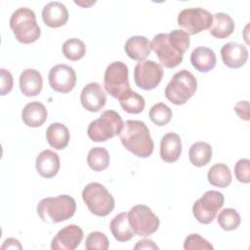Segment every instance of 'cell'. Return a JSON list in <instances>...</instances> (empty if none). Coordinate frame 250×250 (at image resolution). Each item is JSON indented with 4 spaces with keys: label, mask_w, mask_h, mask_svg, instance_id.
Masks as SVG:
<instances>
[{
    "label": "cell",
    "mask_w": 250,
    "mask_h": 250,
    "mask_svg": "<svg viewBox=\"0 0 250 250\" xmlns=\"http://www.w3.org/2000/svg\"><path fill=\"white\" fill-rule=\"evenodd\" d=\"M151 43V50L157 55L159 62L167 68H174L183 62L184 54L190 44L189 35L182 29H174L169 33L156 34Z\"/></svg>",
    "instance_id": "1"
},
{
    "label": "cell",
    "mask_w": 250,
    "mask_h": 250,
    "mask_svg": "<svg viewBox=\"0 0 250 250\" xmlns=\"http://www.w3.org/2000/svg\"><path fill=\"white\" fill-rule=\"evenodd\" d=\"M123 146L138 157L146 158L152 154L154 144L145 122L126 120L119 133Z\"/></svg>",
    "instance_id": "2"
},
{
    "label": "cell",
    "mask_w": 250,
    "mask_h": 250,
    "mask_svg": "<svg viewBox=\"0 0 250 250\" xmlns=\"http://www.w3.org/2000/svg\"><path fill=\"white\" fill-rule=\"evenodd\" d=\"M76 211L75 200L67 194L46 197L37 204V214L48 224H57L70 219Z\"/></svg>",
    "instance_id": "3"
},
{
    "label": "cell",
    "mask_w": 250,
    "mask_h": 250,
    "mask_svg": "<svg viewBox=\"0 0 250 250\" xmlns=\"http://www.w3.org/2000/svg\"><path fill=\"white\" fill-rule=\"evenodd\" d=\"M10 27L16 39L23 44H30L39 39L41 31L36 21L35 13L29 8H19L11 16Z\"/></svg>",
    "instance_id": "4"
},
{
    "label": "cell",
    "mask_w": 250,
    "mask_h": 250,
    "mask_svg": "<svg viewBox=\"0 0 250 250\" xmlns=\"http://www.w3.org/2000/svg\"><path fill=\"white\" fill-rule=\"evenodd\" d=\"M197 89L194 75L187 69L176 72L165 88V97L172 104L180 105L189 100Z\"/></svg>",
    "instance_id": "5"
},
{
    "label": "cell",
    "mask_w": 250,
    "mask_h": 250,
    "mask_svg": "<svg viewBox=\"0 0 250 250\" xmlns=\"http://www.w3.org/2000/svg\"><path fill=\"white\" fill-rule=\"evenodd\" d=\"M82 198L90 212L96 216L104 217L114 209V198L100 183H90L82 190Z\"/></svg>",
    "instance_id": "6"
},
{
    "label": "cell",
    "mask_w": 250,
    "mask_h": 250,
    "mask_svg": "<svg viewBox=\"0 0 250 250\" xmlns=\"http://www.w3.org/2000/svg\"><path fill=\"white\" fill-rule=\"evenodd\" d=\"M122 127L123 121L119 113L108 109L103 111L98 119L90 123L87 134L93 142H105L119 135Z\"/></svg>",
    "instance_id": "7"
},
{
    "label": "cell",
    "mask_w": 250,
    "mask_h": 250,
    "mask_svg": "<svg viewBox=\"0 0 250 250\" xmlns=\"http://www.w3.org/2000/svg\"><path fill=\"white\" fill-rule=\"evenodd\" d=\"M104 86L105 91L118 101L131 91L128 79V66L122 62L109 63L104 71Z\"/></svg>",
    "instance_id": "8"
},
{
    "label": "cell",
    "mask_w": 250,
    "mask_h": 250,
    "mask_svg": "<svg viewBox=\"0 0 250 250\" xmlns=\"http://www.w3.org/2000/svg\"><path fill=\"white\" fill-rule=\"evenodd\" d=\"M128 220L134 233L139 236H148L159 228V219L151 209L144 204H139L130 209Z\"/></svg>",
    "instance_id": "9"
},
{
    "label": "cell",
    "mask_w": 250,
    "mask_h": 250,
    "mask_svg": "<svg viewBox=\"0 0 250 250\" xmlns=\"http://www.w3.org/2000/svg\"><path fill=\"white\" fill-rule=\"evenodd\" d=\"M225 197L217 190L206 191L192 206L194 218L201 224L207 225L213 222L217 212L223 207Z\"/></svg>",
    "instance_id": "10"
},
{
    "label": "cell",
    "mask_w": 250,
    "mask_h": 250,
    "mask_svg": "<svg viewBox=\"0 0 250 250\" xmlns=\"http://www.w3.org/2000/svg\"><path fill=\"white\" fill-rule=\"evenodd\" d=\"M213 15L202 8H188L178 15V24L188 35H194L211 27Z\"/></svg>",
    "instance_id": "11"
},
{
    "label": "cell",
    "mask_w": 250,
    "mask_h": 250,
    "mask_svg": "<svg viewBox=\"0 0 250 250\" xmlns=\"http://www.w3.org/2000/svg\"><path fill=\"white\" fill-rule=\"evenodd\" d=\"M163 77L162 66L151 60L139 62L134 69V81L136 85L146 91L156 88Z\"/></svg>",
    "instance_id": "12"
},
{
    "label": "cell",
    "mask_w": 250,
    "mask_h": 250,
    "mask_svg": "<svg viewBox=\"0 0 250 250\" xmlns=\"http://www.w3.org/2000/svg\"><path fill=\"white\" fill-rule=\"evenodd\" d=\"M48 79L53 90L59 93H68L76 84V73L71 66L60 63L50 69Z\"/></svg>",
    "instance_id": "13"
},
{
    "label": "cell",
    "mask_w": 250,
    "mask_h": 250,
    "mask_svg": "<svg viewBox=\"0 0 250 250\" xmlns=\"http://www.w3.org/2000/svg\"><path fill=\"white\" fill-rule=\"evenodd\" d=\"M83 239V230L76 225H68L61 229L51 242L53 250H74Z\"/></svg>",
    "instance_id": "14"
},
{
    "label": "cell",
    "mask_w": 250,
    "mask_h": 250,
    "mask_svg": "<svg viewBox=\"0 0 250 250\" xmlns=\"http://www.w3.org/2000/svg\"><path fill=\"white\" fill-rule=\"evenodd\" d=\"M83 107L91 112L100 111L106 103V96L100 83L91 82L84 86L80 94Z\"/></svg>",
    "instance_id": "15"
},
{
    "label": "cell",
    "mask_w": 250,
    "mask_h": 250,
    "mask_svg": "<svg viewBox=\"0 0 250 250\" xmlns=\"http://www.w3.org/2000/svg\"><path fill=\"white\" fill-rule=\"evenodd\" d=\"M223 62L230 68H239L248 60L247 48L237 42H229L221 49Z\"/></svg>",
    "instance_id": "16"
},
{
    "label": "cell",
    "mask_w": 250,
    "mask_h": 250,
    "mask_svg": "<svg viewBox=\"0 0 250 250\" xmlns=\"http://www.w3.org/2000/svg\"><path fill=\"white\" fill-rule=\"evenodd\" d=\"M42 20L50 27H61L68 21V11L61 2H49L42 10Z\"/></svg>",
    "instance_id": "17"
},
{
    "label": "cell",
    "mask_w": 250,
    "mask_h": 250,
    "mask_svg": "<svg viewBox=\"0 0 250 250\" xmlns=\"http://www.w3.org/2000/svg\"><path fill=\"white\" fill-rule=\"evenodd\" d=\"M35 166L41 177L46 179L53 178L59 172L61 166L60 157L55 151L45 149L37 155Z\"/></svg>",
    "instance_id": "18"
},
{
    "label": "cell",
    "mask_w": 250,
    "mask_h": 250,
    "mask_svg": "<svg viewBox=\"0 0 250 250\" xmlns=\"http://www.w3.org/2000/svg\"><path fill=\"white\" fill-rule=\"evenodd\" d=\"M182 153V141L177 133L165 134L160 142V157L163 161L172 163L179 159Z\"/></svg>",
    "instance_id": "19"
},
{
    "label": "cell",
    "mask_w": 250,
    "mask_h": 250,
    "mask_svg": "<svg viewBox=\"0 0 250 250\" xmlns=\"http://www.w3.org/2000/svg\"><path fill=\"white\" fill-rule=\"evenodd\" d=\"M124 50L130 59L142 62L149 56L151 52V43L146 37L136 35L130 37L126 41Z\"/></svg>",
    "instance_id": "20"
},
{
    "label": "cell",
    "mask_w": 250,
    "mask_h": 250,
    "mask_svg": "<svg viewBox=\"0 0 250 250\" xmlns=\"http://www.w3.org/2000/svg\"><path fill=\"white\" fill-rule=\"evenodd\" d=\"M43 86V79L40 72L33 68H27L21 73L20 89L26 97L37 96Z\"/></svg>",
    "instance_id": "21"
},
{
    "label": "cell",
    "mask_w": 250,
    "mask_h": 250,
    "mask_svg": "<svg viewBox=\"0 0 250 250\" xmlns=\"http://www.w3.org/2000/svg\"><path fill=\"white\" fill-rule=\"evenodd\" d=\"M216 55L213 50L199 46L190 54V62L192 66L200 72H208L216 65Z\"/></svg>",
    "instance_id": "22"
},
{
    "label": "cell",
    "mask_w": 250,
    "mask_h": 250,
    "mask_svg": "<svg viewBox=\"0 0 250 250\" xmlns=\"http://www.w3.org/2000/svg\"><path fill=\"white\" fill-rule=\"evenodd\" d=\"M47 109L45 105L39 102H31L24 105L21 111V118L23 123L32 128L39 127L47 119Z\"/></svg>",
    "instance_id": "23"
},
{
    "label": "cell",
    "mask_w": 250,
    "mask_h": 250,
    "mask_svg": "<svg viewBox=\"0 0 250 250\" xmlns=\"http://www.w3.org/2000/svg\"><path fill=\"white\" fill-rule=\"evenodd\" d=\"M109 229L114 238L119 242H126L133 238L134 231L131 229L128 220V213L122 212L117 214L110 222Z\"/></svg>",
    "instance_id": "24"
},
{
    "label": "cell",
    "mask_w": 250,
    "mask_h": 250,
    "mask_svg": "<svg viewBox=\"0 0 250 250\" xmlns=\"http://www.w3.org/2000/svg\"><path fill=\"white\" fill-rule=\"evenodd\" d=\"M68 128L59 122L52 123L46 130V139L49 145L55 149L61 150L64 148L69 142Z\"/></svg>",
    "instance_id": "25"
},
{
    "label": "cell",
    "mask_w": 250,
    "mask_h": 250,
    "mask_svg": "<svg viewBox=\"0 0 250 250\" xmlns=\"http://www.w3.org/2000/svg\"><path fill=\"white\" fill-rule=\"evenodd\" d=\"M234 30V21L230 16L225 13H216L213 15V21L209 32L212 36L224 39L229 37Z\"/></svg>",
    "instance_id": "26"
},
{
    "label": "cell",
    "mask_w": 250,
    "mask_h": 250,
    "mask_svg": "<svg viewBox=\"0 0 250 250\" xmlns=\"http://www.w3.org/2000/svg\"><path fill=\"white\" fill-rule=\"evenodd\" d=\"M188 156L189 161L194 166H205L212 158V147L208 143L196 142L189 147Z\"/></svg>",
    "instance_id": "27"
},
{
    "label": "cell",
    "mask_w": 250,
    "mask_h": 250,
    "mask_svg": "<svg viewBox=\"0 0 250 250\" xmlns=\"http://www.w3.org/2000/svg\"><path fill=\"white\" fill-rule=\"evenodd\" d=\"M207 178L211 185L218 188H227L231 183V172L226 164L217 163L211 166Z\"/></svg>",
    "instance_id": "28"
},
{
    "label": "cell",
    "mask_w": 250,
    "mask_h": 250,
    "mask_svg": "<svg viewBox=\"0 0 250 250\" xmlns=\"http://www.w3.org/2000/svg\"><path fill=\"white\" fill-rule=\"evenodd\" d=\"M109 153L104 147L97 146L90 149L87 156V163L89 167L96 171L101 172L107 168L109 164Z\"/></svg>",
    "instance_id": "29"
},
{
    "label": "cell",
    "mask_w": 250,
    "mask_h": 250,
    "mask_svg": "<svg viewBox=\"0 0 250 250\" xmlns=\"http://www.w3.org/2000/svg\"><path fill=\"white\" fill-rule=\"evenodd\" d=\"M120 105L128 113L138 114L141 113L146 105L145 99L142 95L131 90L128 94L119 100Z\"/></svg>",
    "instance_id": "30"
},
{
    "label": "cell",
    "mask_w": 250,
    "mask_h": 250,
    "mask_svg": "<svg viewBox=\"0 0 250 250\" xmlns=\"http://www.w3.org/2000/svg\"><path fill=\"white\" fill-rule=\"evenodd\" d=\"M62 51L66 59L72 62H76L84 57L86 53V46L80 39L70 38L62 44Z\"/></svg>",
    "instance_id": "31"
},
{
    "label": "cell",
    "mask_w": 250,
    "mask_h": 250,
    "mask_svg": "<svg viewBox=\"0 0 250 250\" xmlns=\"http://www.w3.org/2000/svg\"><path fill=\"white\" fill-rule=\"evenodd\" d=\"M172 109L163 103L153 104L148 113L150 120L157 126H164L168 124L172 119Z\"/></svg>",
    "instance_id": "32"
},
{
    "label": "cell",
    "mask_w": 250,
    "mask_h": 250,
    "mask_svg": "<svg viewBox=\"0 0 250 250\" xmlns=\"http://www.w3.org/2000/svg\"><path fill=\"white\" fill-rule=\"evenodd\" d=\"M217 221L223 229L233 230L239 227L241 219L235 209L226 208L219 213Z\"/></svg>",
    "instance_id": "33"
},
{
    "label": "cell",
    "mask_w": 250,
    "mask_h": 250,
    "mask_svg": "<svg viewBox=\"0 0 250 250\" xmlns=\"http://www.w3.org/2000/svg\"><path fill=\"white\" fill-rule=\"evenodd\" d=\"M108 246H109L108 239L104 232L92 231L86 237L85 247L88 250H92V249L106 250Z\"/></svg>",
    "instance_id": "34"
},
{
    "label": "cell",
    "mask_w": 250,
    "mask_h": 250,
    "mask_svg": "<svg viewBox=\"0 0 250 250\" xmlns=\"http://www.w3.org/2000/svg\"><path fill=\"white\" fill-rule=\"evenodd\" d=\"M184 248L186 250H213L214 247L200 234L191 233L186 237L184 242Z\"/></svg>",
    "instance_id": "35"
},
{
    "label": "cell",
    "mask_w": 250,
    "mask_h": 250,
    "mask_svg": "<svg viewBox=\"0 0 250 250\" xmlns=\"http://www.w3.org/2000/svg\"><path fill=\"white\" fill-rule=\"evenodd\" d=\"M250 161L247 158L239 159L234 166V175L240 183L248 184L250 182Z\"/></svg>",
    "instance_id": "36"
},
{
    "label": "cell",
    "mask_w": 250,
    "mask_h": 250,
    "mask_svg": "<svg viewBox=\"0 0 250 250\" xmlns=\"http://www.w3.org/2000/svg\"><path fill=\"white\" fill-rule=\"evenodd\" d=\"M0 74H1V89H0V94L2 96L10 93L13 89V76L11 72L5 68L0 69Z\"/></svg>",
    "instance_id": "37"
},
{
    "label": "cell",
    "mask_w": 250,
    "mask_h": 250,
    "mask_svg": "<svg viewBox=\"0 0 250 250\" xmlns=\"http://www.w3.org/2000/svg\"><path fill=\"white\" fill-rule=\"evenodd\" d=\"M233 109L240 119L245 121L249 120V103L247 101H240L236 103Z\"/></svg>",
    "instance_id": "38"
},
{
    "label": "cell",
    "mask_w": 250,
    "mask_h": 250,
    "mask_svg": "<svg viewBox=\"0 0 250 250\" xmlns=\"http://www.w3.org/2000/svg\"><path fill=\"white\" fill-rule=\"evenodd\" d=\"M134 249H158V246L151 239L145 238L143 240L138 241Z\"/></svg>",
    "instance_id": "39"
},
{
    "label": "cell",
    "mask_w": 250,
    "mask_h": 250,
    "mask_svg": "<svg viewBox=\"0 0 250 250\" xmlns=\"http://www.w3.org/2000/svg\"><path fill=\"white\" fill-rule=\"evenodd\" d=\"M2 250L4 249H21V245L19 240L15 238H7L4 241V244L1 247Z\"/></svg>",
    "instance_id": "40"
},
{
    "label": "cell",
    "mask_w": 250,
    "mask_h": 250,
    "mask_svg": "<svg viewBox=\"0 0 250 250\" xmlns=\"http://www.w3.org/2000/svg\"><path fill=\"white\" fill-rule=\"evenodd\" d=\"M74 3H75V4H77V5H79V6H81V7H84V8H88V7H90L91 5L95 4V3H96V1H90V2H83V1H74Z\"/></svg>",
    "instance_id": "41"
}]
</instances>
